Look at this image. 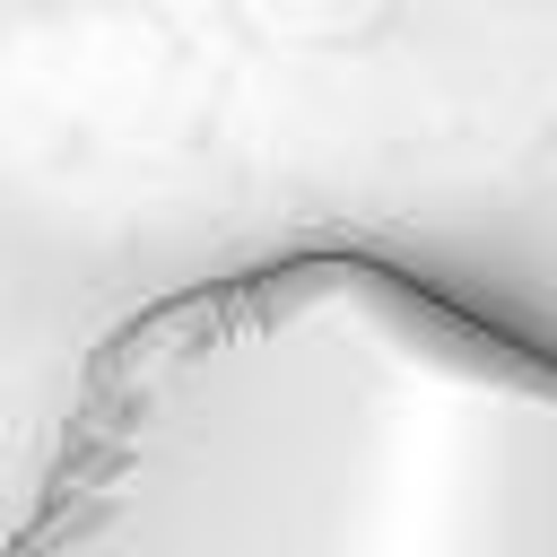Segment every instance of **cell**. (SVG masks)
<instances>
[{"instance_id": "1", "label": "cell", "mask_w": 557, "mask_h": 557, "mask_svg": "<svg viewBox=\"0 0 557 557\" xmlns=\"http://www.w3.org/2000/svg\"><path fill=\"white\" fill-rule=\"evenodd\" d=\"M0 557H557V339L357 244L131 305Z\"/></svg>"}]
</instances>
